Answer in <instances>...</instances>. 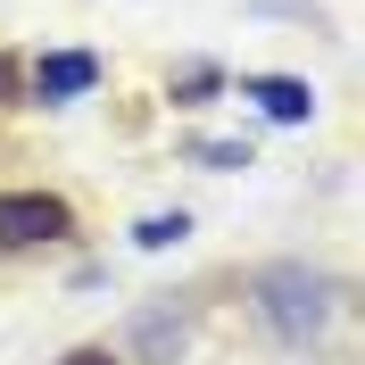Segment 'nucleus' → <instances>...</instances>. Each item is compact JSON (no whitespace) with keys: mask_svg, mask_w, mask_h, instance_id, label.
Returning a JSON list of instances; mask_svg holds the SVG:
<instances>
[{"mask_svg":"<svg viewBox=\"0 0 365 365\" xmlns=\"http://www.w3.org/2000/svg\"><path fill=\"white\" fill-rule=\"evenodd\" d=\"M257 307H266V324L282 341H316L324 316H332V282L307 266H274V274H257Z\"/></svg>","mask_w":365,"mask_h":365,"instance_id":"f257e3e1","label":"nucleus"},{"mask_svg":"<svg viewBox=\"0 0 365 365\" xmlns=\"http://www.w3.org/2000/svg\"><path fill=\"white\" fill-rule=\"evenodd\" d=\"M67 232V200L50 191H0V241L25 250V241H58Z\"/></svg>","mask_w":365,"mask_h":365,"instance_id":"f03ea898","label":"nucleus"},{"mask_svg":"<svg viewBox=\"0 0 365 365\" xmlns=\"http://www.w3.org/2000/svg\"><path fill=\"white\" fill-rule=\"evenodd\" d=\"M241 91H250L266 116H282V125H307V116H316V91H307V83H291V75H250Z\"/></svg>","mask_w":365,"mask_h":365,"instance_id":"7ed1b4c3","label":"nucleus"},{"mask_svg":"<svg viewBox=\"0 0 365 365\" xmlns=\"http://www.w3.org/2000/svg\"><path fill=\"white\" fill-rule=\"evenodd\" d=\"M91 83H100V58H83V50H58V58L34 67V100H67V91H91Z\"/></svg>","mask_w":365,"mask_h":365,"instance_id":"20e7f679","label":"nucleus"},{"mask_svg":"<svg viewBox=\"0 0 365 365\" xmlns=\"http://www.w3.org/2000/svg\"><path fill=\"white\" fill-rule=\"evenodd\" d=\"M182 232H191L182 216H150V225H141L133 241H141V250H166V241H182Z\"/></svg>","mask_w":365,"mask_h":365,"instance_id":"39448f33","label":"nucleus"},{"mask_svg":"<svg viewBox=\"0 0 365 365\" xmlns=\"http://www.w3.org/2000/svg\"><path fill=\"white\" fill-rule=\"evenodd\" d=\"M67 365H116V357H108V349H75Z\"/></svg>","mask_w":365,"mask_h":365,"instance_id":"423d86ee","label":"nucleus"}]
</instances>
